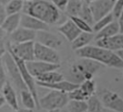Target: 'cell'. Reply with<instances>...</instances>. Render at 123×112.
Returning <instances> with one entry per match:
<instances>
[{"label":"cell","mask_w":123,"mask_h":112,"mask_svg":"<svg viewBox=\"0 0 123 112\" xmlns=\"http://www.w3.org/2000/svg\"><path fill=\"white\" fill-rule=\"evenodd\" d=\"M22 11L24 13L32 15L47 25L57 24L62 18L61 11H59L51 1L47 0H32L24 2Z\"/></svg>","instance_id":"1"},{"label":"cell","mask_w":123,"mask_h":112,"mask_svg":"<svg viewBox=\"0 0 123 112\" xmlns=\"http://www.w3.org/2000/svg\"><path fill=\"white\" fill-rule=\"evenodd\" d=\"M76 55L79 57L89 58L94 61L99 62L100 64L115 68V69H123V61L118 57L115 52L105 49L99 46H91L87 45L81 49L75 51Z\"/></svg>","instance_id":"2"},{"label":"cell","mask_w":123,"mask_h":112,"mask_svg":"<svg viewBox=\"0 0 123 112\" xmlns=\"http://www.w3.org/2000/svg\"><path fill=\"white\" fill-rule=\"evenodd\" d=\"M101 65L102 64L92 59L80 57V59L77 60L71 66L70 74L73 79L72 82L76 84H80L85 79L93 78V76L100 69Z\"/></svg>","instance_id":"3"},{"label":"cell","mask_w":123,"mask_h":112,"mask_svg":"<svg viewBox=\"0 0 123 112\" xmlns=\"http://www.w3.org/2000/svg\"><path fill=\"white\" fill-rule=\"evenodd\" d=\"M69 99L67 93L51 90L42 98L38 99V107L46 110V111H54L60 110L67 104Z\"/></svg>","instance_id":"4"},{"label":"cell","mask_w":123,"mask_h":112,"mask_svg":"<svg viewBox=\"0 0 123 112\" xmlns=\"http://www.w3.org/2000/svg\"><path fill=\"white\" fill-rule=\"evenodd\" d=\"M34 43L35 41H27L22 43H11L10 41H8L6 43V46H7V51L10 54L27 62L35 59Z\"/></svg>","instance_id":"5"},{"label":"cell","mask_w":123,"mask_h":112,"mask_svg":"<svg viewBox=\"0 0 123 112\" xmlns=\"http://www.w3.org/2000/svg\"><path fill=\"white\" fill-rule=\"evenodd\" d=\"M2 61L5 67V70H7L13 85L20 91L23 89H27V86L25 85L21 76H20V72L18 70V67L13 59V57L12 56V55L7 51L4 56H2Z\"/></svg>","instance_id":"6"},{"label":"cell","mask_w":123,"mask_h":112,"mask_svg":"<svg viewBox=\"0 0 123 112\" xmlns=\"http://www.w3.org/2000/svg\"><path fill=\"white\" fill-rule=\"evenodd\" d=\"M34 56L36 60L45 61L55 64H60L61 61V57L57 50L42 45L37 41L34 43Z\"/></svg>","instance_id":"7"},{"label":"cell","mask_w":123,"mask_h":112,"mask_svg":"<svg viewBox=\"0 0 123 112\" xmlns=\"http://www.w3.org/2000/svg\"><path fill=\"white\" fill-rule=\"evenodd\" d=\"M12 55V54H11ZM12 56L13 57L17 67H18V70L20 72V76L25 83V85L27 86V89L33 94L34 98L36 99L37 101V106H38V97H37V84H36V79L35 78L29 73L27 67H26V64H25V61H23L22 59L16 57L15 56L12 55Z\"/></svg>","instance_id":"8"},{"label":"cell","mask_w":123,"mask_h":112,"mask_svg":"<svg viewBox=\"0 0 123 112\" xmlns=\"http://www.w3.org/2000/svg\"><path fill=\"white\" fill-rule=\"evenodd\" d=\"M104 107L116 112H123V99L115 92L104 90L101 97Z\"/></svg>","instance_id":"9"},{"label":"cell","mask_w":123,"mask_h":112,"mask_svg":"<svg viewBox=\"0 0 123 112\" xmlns=\"http://www.w3.org/2000/svg\"><path fill=\"white\" fill-rule=\"evenodd\" d=\"M26 67L29 71V73L34 77H37L43 73L49 72V71H54L60 68V64H55V63H50V62H45V61H40V60H31L25 62Z\"/></svg>","instance_id":"10"},{"label":"cell","mask_w":123,"mask_h":112,"mask_svg":"<svg viewBox=\"0 0 123 112\" xmlns=\"http://www.w3.org/2000/svg\"><path fill=\"white\" fill-rule=\"evenodd\" d=\"M88 5L93 16V20L95 22L106 14L111 12L113 3L111 0H95Z\"/></svg>","instance_id":"11"},{"label":"cell","mask_w":123,"mask_h":112,"mask_svg":"<svg viewBox=\"0 0 123 112\" xmlns=\"http://www.w3.org/2000/svg\"><path fill=\"white\" fill-rule=\"evenodd\" d=\"M36 39H37V42L55 50L59 49L62 45V40L55 34L50 33L48 30L37 32Z\"/></svg>","instance_id":"12"},{"label":"cell","mask_w":123,"mask_h":112,"mask_svg":"<svg viewBox=\"0 0 123 112\" xmlns=\"http://www.w3.org/2000/svg\"><path fill=\"white\" fill-rule=\"evenodd\" d=\"M96 46L103 47L112 52H117L123 49V34L118 33L112 36L100 38L96 40Z\"/></svg>","instance_id":"13"},{"label":"cell","mask_w":123,"mask_h":112,"mask_svg":"<svg viewBox=\"0 0 123 112\" xmlns=\"http://www.w3.org/2000/svg\"><path fill=\"white\" fill-rule=\"evenodd\" d=\"M36 34L37 32L35 31L19 26L16 30H14L12 33L10 34L9 41L11 43H22V42H27V41H35Z\"/></svg>","instance_id":"14"},{"label":"cell","mask_w":123,"mask_h":112,"mask_svg":"<svg viewBox=\"0 0 123 112\" xmlns=\"http://www.w3.org/2000/svg\"><path fill=\"white\" fill-rule=\"evenodd\" d=\"M20 27L35 31V32H38V31H45L49 29V25H47L46 23L38 20L37 18L29 15L27 13H23L20 16Z\"/></svg>","instance_id":"15"},{"label":"cell","mask_w":123,"mask_h":112,"mask_svg":"<svg viewBox=\"0 0 123 112\" xmlns=\"http://www.w3.org/2000/svg\"><path fill=\"white\" fill-rule=\"evenodd\" d=\"M58 31L70 42L73 41L77 37V35L81 33V31L75 25V23L72 21L71 18H68L62 24H61L58 27Z\"/></svg>","instance_id":"16"},{"label":"cell","mask_w":123,"mask_h":112,"mask_svg":"<svg viewBox=\"0 0 123 112\" xmlns=\"http://www.w3.org/2000/svg\"><path fill=\"white\" fill-rule=\"evenodd\" d=\"M36 84L38 86L44 87V88H48L50 90H57V91H62V92H65V93H68L79 86V84H76L72 81H68V80H64V79H62L60 81L53 82V83H43V82L36 81Z\"/></svg>","instance_id":"17"},{"label":"cell","mask_w":123,"mask_h":112,"mask_svg":"<svg viewBox=\"0 0 123 112\" xmlns=\"http://www.w3.org/2000/svg\"><path fill=\"white\" fill-rule=\"evenodd\" d=\"M1 93H2V96H3L6 103H8V105L12 110H16V109L19 108L16 93H15L13 87L12 86V84L9 81H7L4 84V86L1 89Z\"/></svg>","instance_id":"18"},{"label":"cell","mask_w":123,"mask_h":112,"mask_svg":"<svg viewBox=\"0 0 123 112\" xmlns=\"http://www.w3.org/2000/svg\"><path fill=\"white\" fill-rule=\"evenodd\" d=\"M20 16H21L20 13L7 15V17L5 18L4 22L1 25V28L3 29V31L6 34H10L14 30H16L20 25Z\"/></svg>","instance_id":"19"},{"label":"cell","mask_w":123,"mask_h":112,"mask_svg":"<svg viewBox=\"0 0 123 112\" xmlns=\"http://www.w3.org/2000/svg\"><path fill=\"white\" fill-rule=\"evenodd\" d=\"M93 39V34L92 33H88V32H81L77 37L71 41V47L74 51L81 49L85 46L89 45L90 41Z\"/></svg>","instance_id":"20"},{"label":"cell","mask_w":123,"mask_h":112,"mask_svg":"<svg viewBox=\"0 0 123 112\" xmlns=\"http://www.w3.org/2000/svg\"><path fill=\"white\" fill-rule=\"evenodd\" d=\"M35 79H36V81H38V82L53 83V82H57V81L63 79V76L61 73L57 72V70H54V71H49V72L43 73V74L36 77Z\"/></svg>","instance_id":"21"},{"label":"cell","mask_w":123,"mask_h":112,"mask_svg":"<svg viewBox=\"0 0 123 112\" xmlns=\"http://www.w3.org/2000/svg\"><path fill=\"white\" fill-rule=\"evenodd\" d=\"M118 33H119L118 23L115 22V21H112L110 24H108L106 27L101 29L99 32H97V34L95 35V40L100 39V38L110 37V36H112V35H114Z\"/></svg>","instance_id":"22"},{"label":"cell","mask_w":123,"mask_h":112,"mask_svg":"<svg viewBox=\"0 0 123 112\" xmlns=\"http://www.w3.org/2000/svg\"><path fill=\"white\" fill-rule=\"evenodd\" d=\"M20 99H21V102L25 108L34 110L36 107H38L36 99L34 98L33 94L28 89L20 90Z\"/></svg>","instance_id":"23"},{"label":"cell","mask_w":123,"mask_h":112,"mask_svg":"<svg viewBox=\"0 0 123 112\" xmlns=\"http://www.w3.org/2000/svg\"><path fill=\"white\" fill-rule=\"evenodd\" d=\"M65 108L68 112H86L87 111V104L86 101H75L69 100Z\"/></svg>","instance_id":"24"},{"label":"cell","mask_w":123,"mask_h":112,"mask_svg":"<svg viewBox=\"0 0 123 112\" xmlns=\"http://www.w3.org/2000/svg\"><path fill=\"white\" fill-rule=\"evenodd\" d=\"M86 104H87V112H103L104 105L102 101L96 97L95 95H92L88 97L86 100Z\"/></svg>","instance_id":"25"},{"label":"cell","mask_w":123,"mask_h":112,"mask_svg":"<svg viewBox=\"0 0 123 112\" xmlns=\"http://www.w3.org/2000/svg\"><path fill=\"white\" fill-rule=\"evenodd\" d=\"M24 1L23 0H11L5 5V10L7 15L19 13L23 9Z\"/></svg>","instance_id":"26"},{"label":"cell","mask_w":123,"mask_h":112,"mask_svg":"<svg viewBox=\"0 0 123 112\" xmlns=\"http://www.w3.org/2000/svg\"><path fill=\"white\" fill-rule=\"evenodd\" d=\"M83 6V2L81 0H68L67 6L65 8V11L70 16H78Z\"/></svg>","instance_id":"27"},{"label":"cell","mask_w":123,"mask_h":112,"mask_svg":"<svg viewBox=\"0 0 123 112\" xmlns=\"http://www.w3.org/2000/svg\"><path fill=\"white\" fill-rule=\"evenodd\" d=\"M114 21V16L112 15L111 12L106 14L105 16L101 17L100 19H98L97 21H95L93 23V26H92V31L94 32H99L101 29H103L104 27H106L108 24H110L111 22Z\"/></svg>","instance_id":"28"},{"label":"cell","mask_w":123,"mask_h":112,"mask_svg":"<svg viewBox=\"0 0 123 112\" xmlns=\"http://www.w3.org/2000/svg\"><path fill=\"white\" fill-rule=\"evenodd\" d=\"M79 87L88 96H92L95 94L96 92V83L95 81L93 80V78H90V79H85L83 82H81L79 84Z\"/></svg>","instance_id":"29"},{"label":"cell","mask_w":123,"mask_h":112,"mask_svg":"<svg viewBox=\"0 0 123 112\" xmlns=\"http://www.w3.org/2000/svg\"><path fill=\"white\" fill-rule=\"evenodd\" d=\"M78 16L81 17L82 19H84L86 22H87L90 26H92L93 23H94L93 16H92V13H91L89 5L87 3H86V2H83V6H82L81 11H80V13H79Z\"/></svg>","instance_id":"30"},{"label":"cell","mask_w":123,"mask_h":112,"mask_svg":"<svg viewBox=\"0 0 123 112\" xmlns=\"http://www.w3.org/2000/svg\"><path fill=\"white\" fill-rule=\"evenodd\" d=\"M70 18L72 19V21L75 23V25L79 28V30L81 32H88V33H92V26H90L87 22H86L84 19H82L79 16H70Z\"/></svg>","instance_id":"31"},{"label":"cell","mask_w":123,"mask_h":112,"mask_svg":"<svg viewBox=\"0 0 123 112\" xmlns=\"http://www.w3.org/2000/svg\"><path fill=\"white\" fill-rule=\"evenodd\" d=\"M69 100H75V101H86L88 99V96L78 86L77 88L73 89L72 91L67 93Z\"/></svg>","instance_id":"32"},{"label":"cell","mask_w":123,"mask_h":112,"mask_svg":"<svg viewBox=\"0 0 123 112\" xmlns=\"http://www.w3.org/2000/svg\"><path fill=\"white\" fill-rule=\"evenodd\" d=\"M122 11H123V0H116L115 2H113L111 13L114 16V18H118Z\"/></svg>","instance_id":"33"},{"label":"cell","mask_w":123,"mask_h":112,"mask_svg":"<svg viewBox=\"0 0 123 112\" xmlns=\"http://www.w3.org/2000/svg\"><path fill=\"white\" fill-rule=\"evenodd\" d=\"M6 82H7V75H6L3 61H2V59H0V91Z\"/></svg>","instance_id":"34"},{"label":"cell","mask_w":123,"mask_h":112,"mask_svg":"<svg viewBox=\"0 0 123 112\" xmlns=\"http://www.w3.org/2000/svg\"><path fill=\"white\" fill-rule=\"evenodd\" d=\"M53 5L59 10V11H65V8L67 6L68 0H51Z\"/></svg>","instance_id":"35"},{"label":"cell","mask_w":123,"mask_h":112,"mask_svg":"<svg viewBox=\"0 0 123 112\" xmlns=\"http://www.w3.org/2000/svg\"><path fill=\"white\" fill-rule=\"evenodd\" d=\"M6 17H7V12L5 10V6L0 4V26L2 25V23L4 22Z\"/></svg>","instance_id":"36"},{"label":"cell","mask_w":123,"mask_h":112,"mask_svg":"<svg viewBox=\"0 0 123 112\" xmlns=\"http://www.w3.org/2000/svg\"><path fill=\"white\" fill-rule=\"evenodd\" d=\"M7 52V46L4 39H0V59L4 56V54Z\"/></svg>","instance_id":"37"},{"label":"cell","mask_w":123,"mask_h":112,"mask_svg":"<svg viewBox=\"0 0 123 112\" xmlns=\"http://www.w3.org/2000/svg\"><path fill=\"white\" fill-rule=\"evenodd\" d=\"M117 23H118V27H119V33L123 34V11H121L120 15L118 16V21H117Z\"/></svg>","instance_id":"38"},{"label":"cell","mask_w":123,"mask_h":112,"mask_svg":"<svg viewBox=\"0 0 123 112\" xmlns=\"http://www.w3.org/2000/svg\"><path fill=\"white\" fill-rule=\"evenodd\" d=\"M12 112H33V110L28 108H18L16 110H13Z\"/></svg>","instance_id":"39"},{"label":"cell","mask_w":123,"mask_h":112,"mask_svg":"<svg viewBox=\"0 0 123 112\" xmlns=\"http://www.w3.org/2000/svg\"><path fill=\"white\" fill-rule=\"evenodd\" d=\"M116 53V55L118 56V57L123 61V49H121V50H119V51H117V52H115Z\"/></svg>","instance_id":"40"},{"label":"cell","mask_w":123,"mask_h":112,"mask_svg":"<svg viewBox=\"0 0 123 112\" xmlns=\"http://www.w3.org/2000/svg\"><path fill=\"white\" fill-rule=\"evenodd\" d=\"M7 34L3 31V29L1 28V26H0V39H3L4 37H5V35H6Z\"/></svg>","instance_id":"41"},{"label":"cell","mask_w":123,"mask_h":112,"mask_svg":"<svg viewBox=\"0 0 123 112\" xmlns=\"http://www.w3.org/2000/svg\"><path fill=\"white\" fill-rule=\"evenodd\" d=\"M5 103H6V101H5L4 98H3V96H2V95H0V108H1Z\"/></svg>","instance_id":"42"},{"label":"cell","mask_w":123,"mask_h":112,"mask_svg":"<svg viewBox=\"0 0 123 112\" xmlns=\"http://www.w3.org/2000/svg\"><path fill=\"white\" fill-rule=\"evenodd\" d=\"M9 1H11V0H0V4H2V5H4V6H5Z\"/></svg>","instance_id":"43"},{"label":"cell","mask_w":123,"mask_h":112,"mask_svg":"<svg viewBox=\"0 0 123 112\" xmlns=\"http://www.w3.org/2000/svg\"><path fill=\"white\" fill-rule=\"evenodd\" d=\"M58 112H68V110H67L65 107H63V108H62V109L58 110Z\"/></svg>","instance_id":"44"},{"label":"cell","mask_w":123,"mask_h":112,"mask_svg":"<svg viewBox=\"0 0 123 112\" xmlns=\"http://www.w3.org/2000/svg\"><path fill=\"white\" fill-rule=\"evenodd\" d=\"M93 1H95V0H85L84 2H86V3H87V4H90V3L93 2Z\"/></svg>","instance_id":"45"},{"label":"cell","mask_w":123,"mask_h":112,"mask_svg":"<svg viewBox=\"0 0 123 112\" xmlns=\"http://www.w3.org/2000/svg\"><path fill=\"white\" fill-rule=\"evenodd\" d=\"M106 112H116V111H112V110H111V109H108V111H106Z\"/></svg>","instance_id":"46"},{"label":"cell","mask_w":123,"mask_h":112,"mask_svg":"<svg viewBox=\"0 0 123 112\" xmlns=\"http://www.w3.org/2000/svg\"><path fill=\"white\" fill-rule=\"evenodd\" d=\"M47 112H58V110H54V111H47Z\"/></svg>","instance_id":"47"},{"label":"cell","mask_w":123,"mask_h":112,"mask_svg":"<svg viewBox=\"0 0 123 112\" xmlns=\"http://www.w3.org/2000/svg\"><path fill=\"white\" fill-rule=\"evenodd\" d=\"M24 2H28V1H32V0H23Z\"/></svg>","instance_id":"48"},{"label":"cell","mask_w":123,"mask_h":112,"mask_svg":"<svg viewBox=\"0 0 123 112\" xmlns=\"http://www.w3.org/2000/svg\"><path fill=\"white\" fill-rule=\"evenodd\" d=\"M111 2H112V3H113V2H115V1H116V0H111Z\"/></svg>","instance_id":"49"},{"label":"cell","mask_w":123,"mask_h":112,"mask_svg":"<svg viewBox=\"0 0 123 112\" xmlns=\"http://www.w3.org/2000/svg\"><path fill=\"white\" fill-rule=\"evenodd\" d=\"M122 77H123V69H122Z\"/></svg>","instance_id":"50"},{"label":"cell","mask_w":123,"mask_h":112,"mask_svg":"<svg viewBox=\"0 0 123 112\" xmlns=\"http://www.w3.org/2000/svg\"><path fill=\"white\" fill-rule=\"evenodd\" d=\"M0 95H1V91H0Z\"/></svg>","instance_id":"51"},{"label":"cell","mask_w":123,"mask_h":112,"mask_svg":"<svg viewBox=\"0 0 123 112\" xmlns=\"http://www.w3.org/2000/svg\"><path fill=\"white\" fill-rule=\"evenodd\" d=\"M86 112H87V111H86Z\"/></svg>","instance_id":"52"}]
</instances>
